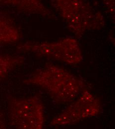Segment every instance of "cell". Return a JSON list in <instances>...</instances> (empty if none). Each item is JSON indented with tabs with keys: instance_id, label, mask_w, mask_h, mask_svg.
<instances>
[{
	"instance_id": "5",
	"label": "cell",
	"mask_w": 115,
	"mask_h": 129,
	"mask_svg": "<svg viewBox=\"0 0 115 129\" xmlns=\"http://www.w3.org/2000/svg\"><path fill=\"white\" fill-rule=\"evenodd\" d=\"M101 109L98 98L84 89L79 99L69 105L62 113L53 118L50 124L53 126L72 125L97 115Z\"/></svg>"
},
{
	"instance_id": "9",
	"label": "cell",
	"mask_w": 115,
	"mask_h": 129,
	"mask_svg": "<svg viewBox=\"0 0 115 129\" xmlns=\"http://www.w3.org/2000/svg\"><path fill=\"white\" fill-rule=\"evenodd\" d=\"M108 12L115 19V0H102Z\"/></svg>"
},
{
	"instance_id": "1",
	"label": "cell",
	"mask_w": 115,
	"mask_h": 129,
	"mask_svg": "<svg viewBox=\"0 0 115 129\" xmlns=\"http://www.w3.org/2000/svg\"><path fill=\"white\" fill-rule=\"evenodd\" d=\"M23 82L40 87L59 103L73 101L85 86L80 78L65 69L53 64L37 70Z\"/></svg>"
},
{
	"instance_id": "3",
	"label": "cell",
	"mask_w": 115,
	"mask_h": 129,
	"mask_svg": "<svg viewBox=\"0 0 115 129\" xmlns=\"http://www.w3.org/2000/svg\"><path fill=\"white\" fill-rule=\"evenodd\" d=\"M17 49L71 65L78 64L83 59L80 45L73 37L65 38L52 42H26L17 46Z\"/></svg>"
},
{
	"instance_id": "2",
	"label": "cell",
	"mask_w": 115,
	"mask_h": 129,
	"mask_svg": "<svg viewBox=\"0 0 115 129\" xmlns=\"http://www.w3.org/2000/svg\"><path fill=\"white\" fill-rule=\"evenodd\" d=\"M66 28L76 37L87 31L98 30L105 25L103 14L87 0H50Z\"/></svg>"
},
{
	"instance_id": "7",
	"label": "cell",
	"mask_w": 115,
	"mask_h": 129,
	"mask_svg": "<svg viewBox=\"0 0 115 129\" xmlns=\"http://www.w3.org/2000/svg\"><path fill=\"white\" fill-rule=\"evenodd\" d=\"M21 38V33L13 19L5 14H0V46L13 44Z\"/></svg>"
},
{
	"instance_id": "6",
	"label": "cell",
	"mask_w": 115,
	"mask_h": 129,
	"mask_svg": "<svg viewBox=\"0 0 115 129\" xmlns=\"http://www.w3.org/2000/svg\"><path fill=\"white\" fill-rule=\"evenodd\" d=\"M12 8L18 12L54 19L55 15L42 0H0V8Z\"/></svg>"
},
{
	"instance_id": "8",
	"label": "cell",
	"mask_w": 115,
	"mask_h": 129,
	"mask_svg": "<svg viewBox=\"0 0 115 129\" xmlns=\"http://www.w3.org/2000/svg\"><path fill=\"white\" fill-rule=\"evenodd\" d=\"M24 62V59L22 57L0 55V80L6 78L11 71Z\"/></svg>"
},
{
	"instance_id": "4",
	"label": "cell",
	"mask_w": 115,
	"mask_h": 129,
	"mask_svg": "<svg viewBox=\"0 0 115 129\" xmlns=\"http://www.w3.org/2000/svg\"><path fill=\"white\" fill-rule=\"evenodd\" d=\"M10 123L19 129H41L45 123L44 107L37 96L20 98H8Z\"/></svg>"
},
{
	"instance_id": "10",
	"label": "cell",
	"mask_w": 115,
	"mask_h": 129,
	"mask_svg": "<svg viewBox=\"0 0 115 129\" xmlns=\"http://www.w3.org/2000/svg\"><path fill=\"white\" fill-rule=\"evenodd\" d=\"M5 125L4 123L3 122L0 121V129H3V128H5Z\"/></svg>"
}]
</instances>
